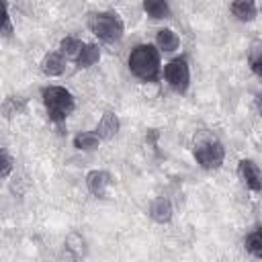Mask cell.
<instances>
[{"mask_svg": "<svg viewBox=\"0 0 262 262\" xmlns=\"http://www.w3.org/2000/svg\"><path fill=\"white\" fill-rule=\"evenodd\" d=\"M149 215L158 223H168L172 219V203L166 196H158L149 205Z\"/></svg>", "mask_w": 262, "mask_h": 262, "instance_id": "10", "label": "cell"}, {"mask_svg": "<svg viewBox=\"0 0 262 262\" xmlns=\"http://www.w3.org/2000/svg\"><path fill=\"white\" fill-rule=\"evenodd\" d=\"M237 172H239L244 184L252 192H260L262 190V170L258 168V164L254 160H239Z\"/></svg>", "mask_w": 262, "mask_h": 262, "instance_id": "6", "label": "cell"}, {"mask_svg": "<svg viewBox=\"0 0 262 262\" xmlns=\"http://www.w3.org/2000/svg\"><path fill=\"white\" fill-rule=\"evenodd\" d=\"M164 78L170 88L178 94H184L190 84V68L184 57H174L164 66Z\"/></svg>", "mask_w": 262, "mask_h": 262, "instance_id": "5", "label": "cell"}, {"mask_svg": "<svg viewBox=\"0 0 262 262\" xmlns=\"http://www.w3.org/2000/svg\"><path fill=\"white\" fill-rule=\"evenodd\" d=\"M41 98H43L45 111H47V115H49V119L53 123H63L70 117V113L74 111V106H76L72 92L66 90L63 86H47V88H43Z\"/></svg>", "mask_w": 262, "mask_h": 262, "instance_id": "2", "label": "cell"}, {"mask_svg": "<svg viewBox=\"0 0 262 262\" xmlns=\"http://www.w3.org/2000/svg\"><path fill=\"white\" fill-rule=\"evenodd\" d=\"M119 129H121L119 117H117L113 111H106V113L102 115V119L98 121V127H96L94 133H96L100 139H111V137H115V135L119 133Z\"/></svg>", "mask_w": 262, "mask_h": 262, "instance_id": "8", "label": "cell"}, {"mask_svg": "<svg viewBox=\"0 0 262 262\" xmlns=\"http://www.w3.org/2000/svg\"><path fill=\"white\" fill-rule=\"evenodd\" d=\"M192 154H194V160L199 162V166L205 168V170H217L225 160L223 143L217 137H211V135H201L194 141Z\"/></svg>", "mask_w": 262, "mask_h": 262, "instance_id": "4", "label": "cell"}, {"mask_svg": "<svg viewBox=\"0 0 262 262\" xmlns=\"http://www.w3.org/2000/svg\"><path fill=\"white\" fill-rule=\"evenodd\" d=\"M258 108H260V113H262V94L258 96Z\"/></svg>", "mask_w": 262, "mask_h": 262, "instance_id": "21", "label": "cell"}, {"mask_svg": "<svg viewBox=\"0 0 262 262\" xmlns=\"http://www.w3.org/2000/svg\"><path fill=\"white\" fill-rule=\"evenodd\" d=\"M10 172H12V158L8 156V151L6 149H2V178H8L10 176Z\"/></svg>", "mask_w": 262, "mask_h": 262, "instance_id": "20", "label": "cell"}, {"mask_svg": "<svg viewBox=\"0 0 262 262\" xmlns=\"http://www.w3.org/2000/svg\"><path fill=\"white\" fill-rule=\"evenodd\" d=\"M84 45L86 43H82L78 37H66V39L59 41V53L70 57V59H78V55L82 53Z\"/></svg>", "mask_w": 262, "mask_h": 262, "instance_id": "14", "label": "cell"}, {"mask_svg": "<svg viewBox=\"0 0 262 262\" xmlns=\"http://www.w3.org/2000/svg\"><path fill=\"white\" fill-rule=\"evenodd\" d=\"M229 10H231V14H233L237 20H242V23H250V20H254L256 14H258V6H256L252 0L231 2V4H229Z\"/></svg>", "mask_w": 262, "mask_h": 262, "instance_id": "11", "label": "cell"}, {"mask_svg": "<svg viewBox=\"0 0 262 262\" xmlns=\"http://www.w3.org/2000/svg\"><path fill=\"white\" fill-rule=\"evenodd\" d=\"M98 59H100V47L94 45V43H86L84 49H82V53L78 55L76 63H78L80 68H90V66H94Z\"/></svg>", "mask_w": 262, "mask_h": 262, "instance_id": "16", "label": "cell"}, {"mask_svg": "<svg viewBox=\"0 0 262 262\" xmlns=\"http://www.w3.org/2000/svg\"><path fill=\"white\" fill-rule=\"evenodd\" d=\"M156 45H158V51L172 53V51L178 49L180 39H178V35L172 29H160L158 35H156Z\"/></svg>", "mask_w": 262, "mask_h": 262, "instance_id": "12", "label": "cell"}, {"mask_svg": "<svg viewBox=\"0 0 262 262\" xmlns=\"http://www.w3.org/2000/svg\"><path fill=\"white\" fill-rule=\"evenodd\" d=\"M88 29L94 33V37H98L104 43H115L123 37L125 33V25L121 20V16L113 10H104V12H94L88 18Z\"/></svg>", "mask_w": 262, "mask_h": 262, "instance_id": "3", "label": "cell"}, {"mask_svg": "<svg viewBox=\"0 0 262 262\" xmlns=\"http://www.w3.org/2000/svg\"><path fill=\"white\" fill-rule=\"evenodd\" d=\"M127 63H129L131 74L143 82H156L160 78V72H162L160 51L149 43L135 45L129 53Z\"/></svg>", "mask_w": 262, "mask_h": 262, "instance_id": "1", "label": "cell"}, {"mask_svg": "<svg viewBox=\"0 0 262 262\" xmlns=\"http://www.w3.org/2000/svg\"><path fill=\"white\" fill-rule=\"evenodd\" d=\"M111 184H113V176L106 170H92L86 174V186L98 199H104L108 194Z\"/></svg>", "mask_w": 262, "mask_h": 262, "instance_id": "7", "label": "cell"}, {"mask_svg": "<svg viewBox=\"0 0 262 262\" xmlns=\"http://www.w3.org/2000/svg\"><path fill=\"white\" fill-rule=\"evenodd\" d=\"M2 35L4 37L12 35V23H10V14H8L6 4H2Z\"/></svg>", "mask_w": 262, "mask_h": 262, "instance_id": "19", "label": "cell"}, {"mask_svg": "<svg viewBox=\"0 0 262 262\" xmlns=\"http://www.w3.org/2000/svg\"><path fill=\"white\" fill-rule=\"evenodd\" d=\"M246 250H248L254 258H260V260H262V227L254 229V231L246 237Z\"/></svg>", "mask_w": 262, "mask_h": 262, "instance_id": "18", "label": "cell"}, {"mask_svg": "<svg viewBox=\"0 0 262 262\" xmlns=\"http://www.w3.org/2000/svg\"><path fill=\"white\" fill-rule=\"evenodd\" d=\"M41 72L49 78H55V76H61L66 72V61H63V55L57 53V51H49L43 59H41Z\"/></svg>", "mask_w": 262, "mask_h": 262, "instance_id": "9", "label": "cell"}, {"mask_svg": "<svg viewBox=\"0 0 262 262\" xmlns=\"http://www.w3.org/2000/svg\"><path fill=\"white\" fill-rule=\"evenodd\" d=\"M100 145V137L94 131H82L74 137V147L80 151H92Z\"/></svg>", "mask_w": 262, "mask_h": 262, "instance_id": "13", "label": "cell"}, {"mask_svg": "<svg viewBox=\"0 0 262 262\" xmlns=\"http://www.w3.org/2000/svg\"><path fill=\"white\" fill-rule=\"evenodd\" d=\"M248 59H250V68L256 76L262 78V39H254L250 43V51H248Z\"/></svg>", "mask_w": 262, "mask_h": 262, "instance_id": "17", "label": "cell"}, {"mask_svg": "<svg viewBox=\"0 0 262 262\" xmlns=\"http://www.w3.org/2000/svg\"><path fill=\"white\" fill-rule=\"evenodd\" d=\"M143 10L147 12V16L151 18H168L170 16V4L164 0H145L143 2Z\"/></svg>", "mask_w": 262, "mask_h": 262, "instance_id": "15", "label": "cell"}]
</instances>
